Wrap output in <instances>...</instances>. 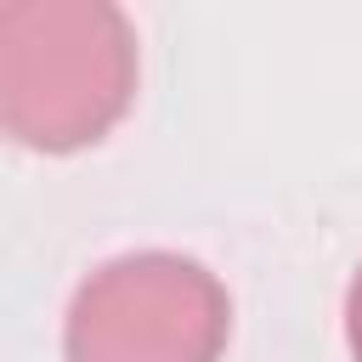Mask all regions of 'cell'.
I'll list each match as a JSON object with an SVG mask.
<instances>
[{"mask_svg":"<svg viewBox=\"0 0 362 362\" xmlns=\"http://www.w3.org/2000/svg\"><path fill=\"white\" fill-rule=\"evenodd\" d=\"M232 300L187 255L141 249L96 266L68 305V362H221Z\"/></svg>","mask_w":362,"mask_h":362,"instance_id":"cell-2","label":"cell"},{"mask_svg":"<svg viewBox=\"0 0 362 362\" xmlns=\"http://www.w3.org/2000/svg\"><path fill=\"white\" fill-rule=\"evenodd\" d=\"M345 339H351V356L362 362V272L345 288Z\"/></svg>","mask_w":362,"mask_h":362,"instance_id":"cell-3","label":"cell"},{"mask_svg":"<svg viewBox=\"0 0 362 362\" xmlns=\"http://www.w3.org/2000/svg\"><path fill=\"white\" fill-rule=\"evenodd\" d=\"M136 90V34L107 0L0 6V124L23 147L96 141Z\"/></svg>","mask_w":362,"mask_h":362,"instance_id":"cell-1","label":"cell"}]
</instances>
